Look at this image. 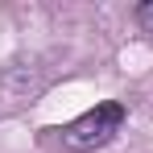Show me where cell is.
<instances>
[{
    "instance_id": "1",
    "label": "cell",
    "mask_w": 153,
    "mask_h": 153,
    "mask_svg": "<svg viewBox=\"0 0 153 153\" xmlns=\"http://www.w3.org/2000/svg\"><path fill=\"white\" fill-rule=\"evenodd\" d=\"M124 120H128L124 103L120 100H103V103H95L91 112H83L79 120H71V124L62 128V145L75 149V153H91V149H100V145H108L124 128Z\"/></svg>"
},
{
    "instance_id": "2",
    "label": "cell",
    "mask_w": 153,
    "mask_h": 153,
    "mask_svg": "<svg viewBox=\"0 0 153 153\" xmlns=\"http://www.w3.org/2000/svg\"><path fill=\"white\" fill-rule=\"evenodd\" d=\"M132 17H137V25L145 29V33H153V0H149V4H137Z\"/></svg>"
}]
</instances>
